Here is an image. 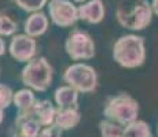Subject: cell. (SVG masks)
<instances>
[{"label": "cell", "instance_id": "obj_1", "mask_svg": "<svg viewBox=\"0 0 158 137\" xmlns=\"http://www.w3.org/2000/svg\"><path fill=\"white\" fill-rule=\"evenodd\" d=\"M113 60L124 69H138L146 60V41L142 36L124 34L113 45Z\"/></svg>", "mask_w": 158, "mask_h": 137}, {"label": "cell", "instance_id": "obj_2", "mask_svg": "<svg viewBox=\"0 0 158 137\" xmlns=\"http://www.w3.org/2000/svg\"><path fill=\"white\" fill-rule=\"evenodd\" d=\"M139 103L128 93H118V95L107 97L103 107L105 119L115 122L121 126L132 123L138 119L139 115Z\"/></svg>", "mask_w": 158, "mask_h": 137}, {"label": "cell", "instance_id": "obj_3", "mask_svg": "<svg viewBox=\"0 0 158 137\" xmlns=\"http://www.w3.org/2000/svg\"><path fill=\"white\" fill-rule=\"evenodd\" d=\"M54 69L44 56H36L23 66L21 81L26 88L36 92H45L52 84Z\"/></svg>", "mask_w": 158, "mask_h": 137}, {"label": "cell", "instance_id": "obj_4", "mask_svg": "<svg viewBox=\"0 0 158 137\" xmlns=\"http://www.w3.org/2000/svg\"><path fill=\"white\" fill-rule=\"evenodd\" d=\"M66 85L74 88L78 93L95 92L98 88V74L92 66L87 63H73L68 66L62 75Z\"/></svg>", "mask_w": 158, "mask_h": 137}, {"label": "cell", "instance_id": "obj_5", "mask_svg": "<svg viewBox=\"0 0 158 137\" xmlns=\"http://www.w3.org/2000/svg\"><path fill=\"white\" fill-rule=\"evenodd\" d=\"M153 14L154 13L150 3L146 0H140L131 10H124L123 7H120L115 13V18L124 29L140 32L151 23Z\"/></svg>", "mask_w": 158, "mask_h": 137}, {"label": "cell", "instance_id": "obj_6", "mask_svg": "<svg viewBox=\"0 0 158 137\" xmlns=\"http://www.w3.org/2000/svg\"><path fill=\"white\" fill-rule=\"evenodd\" d=\"M65 51L72 60H89L96 52L92 37L81 29H73L68 34Z\"/></svg>", "mask_w": 158, "mask_h": 137}, {"label": "cell", "instance_id": "obj_7", "mask_svg": "<svg viewBox=\"0 0 158 137\" xmlns=\"http://www.w3.org/2000/svg\"><path fill=\"white\" fill-rule=\"evenodd\" d=\"M47 7L52 23L59 27H70L78 21V7L72 0H50Z\"/></svg>", "mask_w": 158, "mask_h": 137}, {"label": "cell", "instance_id": "obj_8", "mask_svg": "<svg viewBox=\"0 0 158 137\" xmlns=\"http://www.w3.org/2000/svg\"><path fill=\"white\" fill-rule=\"evenodd\" d=\"M8 52L14 60L21 63H28L29 60L35 59L37 55V41L36 38L30 37L25 33L15 34L11 37Z\"/></svg>", "mask_w": 158, "mask_h": 137}, {"label": "cell", "instance_id": "obj_9", "mask_svg": "<svg viewBox=\"0 0 158 137\" xmlns=\"http://www.w3.org/2000/svg\"><path fill=\"white\" fill-rule=\"evenodd\" d=\"M105 4L102 0H88L78 6V19L91 25H98L105 19Z\"/></svg>", "mask_w": 158, "mask_h": 137}, {"label": "cell", "instance_id": "obj_10", "mask_svg": "<svg viewBox=\"0 0 158 137\" xmlns=\"http://www.w3.org/2000/svg\"><path fill=\"white\" fill-rule=\"evenodd\" d=\"M40 130H41V125L33 117V114L29 115L17 114L11 137H39Z\"/></svg>", "mask_w": 158, "mask_h": 137}, {"label": "cell", "instance_id": "obj_11", "mask_svg": "<svg viewBox=\"0 0 158 137\" xmlns=\"http://www.w3.org/2000/svg\"><path fill=\"white\" fill-rule=\"evenodd\" d=\"M48 25H50L48 17L43 11H37V13L30 14L25 19V22H23V30H25V34H28L33 38H37L47 32Z\"/></svg>", "mask_w": 158, "mask_h": 137}, {"label": "cell", "instance_id": "obj_12", "mask_svg": "<svg viewBox=\"0 0 158 137\" xmlns=\"http://www.w3.org/2000/svg\"><path fill=\"white\" fill-rule=\"evenodd\" d=\"M32 114H33V117L37 119V122L41 125V127H45V126H50V125H52L55 122L56 107L47 99L36 100Z\"/></svg>", "mask_w": 158, "mask_h": 137}, {"label": "cell", "instance_id": "obj_13", "mask_svg": "<svg viewBox=\"0 0 158 137\" xmlns=\"http://www.w3.org/2000/svg\"><path fill=\"white\" fill-rule=\"evenodd\" d=\"M56 108H78V92L69 85L56 88L54 92Z\"/></svg>", "mask_w": 158, "mask_h": 137}, {"label": "cell", "instance_id": "obj_14", "mask_svg": "<svg viewBox=\"0 0 158 137\" xmlns=\"http://www.w3.org/2000/svg\"><path fill=\"white\" fill-rule=\"evenodd\" d=\"M36 96L33 93L32 89L29 88H22V89L14 92V99H13V104L17 107L18 115H29L32 114L33 107L36 103Z\"/></svg>", "mask_w": 158, "mask_h": 137}, {"label": "cell", "instance_id": "obj_15", "mask_svg": "<svg viewBox=\"0 0 158 137\" xmlns=\"http://www.w3.org/2000/svg\"><path fill=\"white\" fill-rule=\"evenodd\" d=\"M81 121V114L78 108H56L55 123L62 130L74 129Z\"/></svg>", "mask_w": 158, "mask_h": 137}, {"label": "cell", "instance_id": "obj_16", "mask_svg": "<svg viewBox=\"0 0 158 137\" xmlns=\"http://www.w3.org/2000/svg\"><path fill=\"white\" fill-rule=\"evenodd\" d=\"M123 137H153L150 125L144 121L136 119L132 123L124 126Z\"/></svg>", "mask_w": 158, "mask_h": 137}, {"label": "cell", "instance_id": "obj_17", "mask_svg": "<svg viewBox=\"0 0 158 137\" xmlns=\"http://www.w3.org/2000/svg\"><path fill=\"white\" fill-rule=\"evenodd\" d=\"M18 23L10 15L6 13H0V36L2 37H13L17 34Z\"/></svg>", "mask_w": 158, "mask_h": 137}, {"label": "cell", "instance_id": "obj_18", "mask_svg": "<svg viewBox=\"0 0 158 137\" xmlns=\"http://www.w3.org/2000/svg\"><path fill=\"white\" fill-rule=\"evenodd\" d=\"M99 130H101V137H123L124 126L109 119H102L99 122Z\"/></svg>", "mask_w": 158, "mask_h": 137}, {"label": "cell", "instance_id": "obj_19", "mask_svg": "<svg viewBox=\"0 0 158 137\" xmlns=\"http://www.w3.org/2000/svg\"><path fill=\"white\" fill-rule=\"evenodd\" d=\"M50 0H13L15 6L21 8V10L26 11V13H37V11L43 10L44 6L48 4Z\"/></svg>", "mask_w": 158, "mask_h": 137}, {"label": "cell", "instance_id": "obj_20", "mask_svg": "<svg viewBox=\"0 0 158 137\" xmlns=\"http://www.w3.org/2000/svg\"><path fill=\"white\" fill-rule=\"evenodd\" d=\"M13 89L6 84H0V112H4V110H7L13 104Z\"/></svg>", "mask_w": 158, "mask_h": 137}, {"label": "cell", "instance_id": "obj_21", "mask_svg": "<svg viewBox=\"0 0 158 137\" xmlns=\"http://www.w3.org/2000/svg\"><path fill=\"white\" fill-rule=\"evenodd\" d=\"M63 130L60 127H58L55 123L50 125V126H45L40 130V135L39 137H62Z\"/></svg>", "mask_w": 158, "mask_h": 137}, {"label": "cell", "instance_id": "obj_22", "mask_svg": "<svg viewBox=\"0 0 158 137\" xmlns=\"http://www.w3.org/2000/svg\"><path fill=\"white\" fill-rule=\"evenodd\" d=\"M4 54H6V44L4 40L2 38V36H0V56H3Z\"/></svg>", "mask_w": 158, "mask_h": 137}, {"label": "cell", "instance_id": "obj_23", "mask_svg": "<svg viewBox=\"0 0 158 137\" xmlns=\"http://www.w3.org/2000/svg\"><path fill=\"white\" fill-rule=\"evenodd\" d=\"M151 8H153V13L158 17V0H153L151 2Z\"/></svg>", "mask_w": 158, "mask_h": 137}, {"label": "cell", "instance_id": "obj_24", "mask_svg": "<svg viewBox=\"0 0 158 137\" xmlns=\"http://www.w3.org/2000/svg\"><path fill=\"white\" fill-rule=\"evenodd\" d=\"M72 2H76V3H85L87 0H72Z\"/></svg>", "mask_w": 158, "mask_h": 137}, {"label": "cell", "instance_id": "obj_25", "mask_svg": "<svg viewBox=\"0 0 158 137\" xmlns=\"http://www.w3.org/2000/svg\"><path fill=\"white\" fill-rule=\"evenodd\" d=\"M157 133H158V127H157Z\"/></svg>", "mask_w": 158, "mask_h": 137}]
</instances>
